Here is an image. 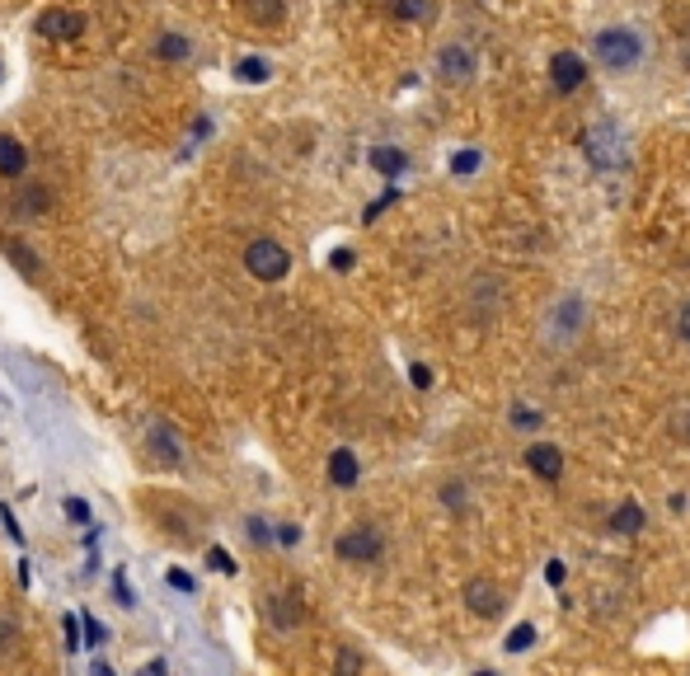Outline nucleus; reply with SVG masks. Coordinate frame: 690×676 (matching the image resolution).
Returning <instances> with one entry per match:
<instances>
[{
	"mask_svg": "<svg viewBox=\"0 0 690 676\" xmlns=\"http://www.w3.org/2000/svg\"><path fill=\"white\" fill-rule=\"evenodd\" d=\"M592 47H597V62L606 71H615V76H625V71H634V66L644 62V38H639V29H625V24L601 29Z\"/></svg>",
	"mask_w": 690,
	"mask_h": 676,
	"instance_id": "obj_1",
	"label": "nucleus"
},
{
	"mask_svg": "<svg viewBox=\"0 0 690 676\" xmlns=\"http://www.w3.org/2000/svg\"><path fill=\"white\" fill-rule=\"evenodd\" d=\"M583 146H587V160H592L597 169H615L620 160H625V132H620L615 118H601V123L587 127Z\"/></svg>",
	"mask_w": 690,
	"mask_h": 676,
	"instance_id": "obj_2",
	"label": "nucleus"
},
{
	"mask_svg": "<svg viewBox=\"0 0 690 676\" xmlns=\"http://www.w3.org/2000/svg\"><path fill=\"white\" fill-rule=\"evenodd\" d=\"M245 268L259 277V282H282V277L292 273V254L277 245V240H249Z\"/></svg>",
	"mask_w": 690,
	"mask_h": 676,
	"instance_id": "obj_3",
	"label": "nucleus"
},
{
	"mask_svg": "<svg viewBox=\"0 0 690 676\" xmlns=\"http://www.w3.org/2000/svg\"><path fill=\"white\" fill-rule=\"evenodd\" d=\"M385 550V540L376 526H353L348 536H338L334 540V554L343 559V564H376Z\"/></svg>",
	"mask_w": 690,
	"mask_h": 676,
	"instance_id": "obj_4",
	"label": "nucleus"
},
{
	"mask_svg": "<svg viewBox=\"0 0 690 676\" xmlns=\"http://www.w3.org/2000/svg\"><path fill=\"white\" fill-rule=\"evenodd\" d=\"M437 76L446 80V85H465V80H475V52L460 43H446L442 52H437Z\"/></svg>",
	"mask_w": 690,
	"mask_h": 676,
	"instance_id": "obj_5",
	"label": "nucleus"
},
{
	"mask_svg": "<svg viewBox=\"0 0 690 676\" xmlns=\"http://www.w3.org/2000/svg\"><path fill=\"white\" fill-rule=\"evenodd\" d=\"M38 33L52 38V43H76L80 33H85V15H76V10H43L38 15Z\"/></svg>",
	"mask_w": 690,
	"mask_h": 676,
	"instance_id": "obj_6",
	"label": "nucleus"
},
{
	"mask_svg": "<svg viewBox=\"0 0 690 676\" xmlns=\"http://www.w3.org/2000/svg\"><path fill=\"white\" fill-rule=\"evenodd\" d=\"M583 80H587V62L578 57V52H554V57H550V85H554V90L573 94Z\"/></svg>",
	"mask_w": 690,
	"mask_h": 676,
	"instance_id": "obj_7",
	"label": "nucleus"
},
{
	"mask_svg": "<svg viewBox=\"0 0 690 676\" xmlns=\"http://www.w3.org/2000/svg\"><path fill=\"white\" fill-rule=\"evenodd\" d=\"M526 465H531V475L545 479V484H559V479H564V451L554 442L526 446Z\"/></svg>",
	"mask_w": 690,
	"mask_h": 676,
	"instance_id": "obj_8",
	"label": "nucleus"
},
{
	"mask_svg": "<svg viewBox=\"0 0 690 676\" xmlns=\"http://www.w3.org/2000/svg\"><path fill=\"white\" fill-rule=\"evenodd\" d=\"M578 329H583V301H578V296H564L550 315V334L559 338V343H573Z\"/></svg>",
	"mask_w": 690,
	"mask_h": 676,
	"instance_id": "obj_9",
	"label": "nucleus"
},
{
	"mask_svg": "<svg viewBox=\"0 0 690 676\" xmlns=\"http://www.w3.org/2000/svg\"><path fill=\"white\" fill-rule=\"evenodd\" d=\"M465 606L475 615H498L503 611V592H498L489 578H475V583L465 587Z\"/></svg>",
	"mask_w": 690,
	"mask_h": 676,
	"instance_id": "obj_10",
	"label": "nucleus"
},
{
	"mask_svg": "<svg viewBox=\"0 0 690 676\" xmlns=\"http://www.w3.org/2000/svg\"><path fill=\"white\" fill-rule=\"evenodd\" d=\"M357 479H362V465H357V456L348 451V446H338L334 456H329V484H334V489H353Z\"/></svg>",
	"mask_w": 690,
	"mask_h": 676,
	"instance_id": "obj_11",
	"label": "nucleus"
},
{
	"mask_svg": "<svg viewBox=\"0 0 690 676\" xmlns=\"http://www.w3.org/2000/svg\"><path fill=\"white\" fill-rule=\"evenodd\" d=\"M151 446L160 451V461H165V465H179V461H184V442L174 437V428H169V423H155V428H151Z\"/></svg>",
	"mask_w": 690,
	"mask_h": 676,
	"instance_id": "obj_12",
	"label": "nucleus"
},
{
	"mask_svg": "<svg viewBox=\"0 0 690 676\" xmlns=\"http://www.w3.org/2000/svg\"><path fill=\"white\" fill-rule=\"evenodd\" d=\"M24 165H29V151H24L15 137H0V174H5V179H19Z\"/></svg>",
	"mask_w": 690,
	"mask_h": 676,
	"instance_id": "obj_13",
	"label": "nucleus"
},
{
	"mask_svg": "<svg viewBox=\"0 0 690 676\" xmlns=\"http://www.w3.org/2000/svg\"><path fill=\"white\" fill-rule=\"evenodd\" d=\"M639 526H644V507L639 503H620L611 512V531H620V536H634Z\"/></svg>",
	"mask_w": 690,
	"mask_h": 676,
	"instance_id": "obj_14",
	"label": "nucleus"
},
{
	"mask_svg": "<svg viewBox=\"0 0 690 676\" xmlns=\"http://www.w3.org/2000/svg\"><path fill=\"white\" fill-rule=\"evenodd\" d=\"M371 165L381 169V174H390V179H395V174H404V165H409V155L395 151V146H376V151H371Z\"/></svg>",
	"mask_w": 690,
	"mask_h": 676,
	"instance_id": "obj_15",
	"label": "nucleus"
},
{
	"mask_svg": "<svg viewBox=\"0 0 690 676\" xmlns=\"http://www.w3.org/2000/svg\"><path fill=\"white\" fill-rule=\"evenodd\" d=\"M47 212V188L43 184H24L19 188V216H38Z\"/></svg>",
	"mask_w": 690,
	"mask_h": 676,
	"instance_id": "obj_16",
	"label": "nucleus"
},
{
	"mask_svg": "<svg viewBox=\"0 0 690 676\" xmlns=\"http://www.w3.org/2000/svg\"><path fill=\"white\" fill-rule=\"evenodd\" d=\"M273 620L282 625V630L301 625V606H296V597H273Z\"/></svg>",
	"mask_w": 690,
	"mask_h": 676,
	"instance_id": "obj_17",
	"label": "nucleus"
},
{
	"mask_svg": "<svg viewBox=\"0 0 690 676\" xmlns=\"http://www.w3.org/2000/svg\"><path fill=\"white\" fill-rule=\"evenodd\" d=\"M479 165H484V155H479L475 146H465V151L451 155V174H460V179H465V174H475Z\"/></svg>",
	"mask_w": 690,
	"mask_h": 676,
	"instance_id": "obj_18",
	"label": "nucleus"
},
{
	"mask_svg": "<svg viewBox=\"0 0 690 676\" xmlns=\"http://www.w3.org/2000/svg\"><path fill=\"white\" fill-rule=\"evenodd\" d=\"M0 245H5V254H15L19 259V273H38V254H33L29 245H19V240H0Z\"/></svg>",
	"mask_w": 690,
	"mask_h": 676,
	"instance_id": "obj_19",
	"label": "nucleus"
},
{
	"mask_svg": "<svg viewBox=\"0 0 690 676\" xmlns=\"http://www.w3.org/2000/svg\"><path fill=\"white\" fill-rule=\"evenodd\" d=\"M531 644H536V625H517V630H512V634L503 639L507 653H526Z\"/></svg>",
	"mask_w": 690,
	"mask_h": 676,
	"instance_id": "obj_20",
	"label": "nucleus"
},
{
	"mask_svg": "<svg viewBox=\"0 0 690 676\" xmlns=\"http://www.w3.org/2000/svg\"><path fill=\"white\" fill-rule=\"evenodd\" d=\"M390 15L409 19V24H414V19H428V0H395V5H390Z\"/></svg>",
	"mask_w": 690,
	"mask_h": 676,
	"instance_id": "obj_21",
	"label": "nucleus"
},
{
	"mask_svg": "<svg viewBox=\"0 0 690 676\" xmlns=\"http://www.w3.org/2000/svg\"><path fill=\"white\" fill-rule=\"evenodd\" d=\"M254 19L259 24H277L282 19V0H254Z\"/></svg>",
	"mask_w": 690,
	"mask_h": 676,
	"instance_id": "obj_22",
	"label": "nucleus"
},
{
	"mask_svg": "<svg viewBox=\"0 0 690 676\" xmlns=\"http://www.w3.org/2000/svg\"><path fill=\"white\" fill-rule=\"evenodd\" d=\"M160 57H169V62H179V57H188V43L179 38V33H165V43H160Z\"/></svg>",
	"mask_w": 690,
	"mask_h": 676,
	"instance_id": "obj_23",
	"label": "nucleus"
},
{
	"mask_svg": "<svg viewBox=\"0 0 690 676\" xmlns=\"http://www.w3.org/2000/svg\"><path fill=\"white\" fill-rule=\"evenodd\" d=\"M240 80H249V85H259V80H268V62H259V57H249V62H240Z\"/></svg>",
	"mask_w": 690,
	"mask_h": 676,
	"instance_id": "obj_24",
	"label": "nucleus"
},
{
	"mask_svg": "<svg viewBox=\"0 0 690 676\" xmlns=\"http://www.w3.org/2000/svg\"><path fill=\"white\" fill-rule=\"evenodd\" d=\"M80 620H85V634H90V639H85V644H94V648H99V644H108V630H104V625H99V620H94L90 611L80 615Z\"/></svg>",
	"mask_w": 690,
	"mask_h": 676,
	"instance_id": "obj_25",
	"label": "nucleus"
},
{
	"mask_svg": "<svg viewBox=\"0 0 690 676\" xmlns=\"http://www.w3.org/2000/svg\"><path fill=\"white\" fill-rule=\"evenodd\" d=\"M207 564H212L216 573H235V559H230L221 545H212V550H207Z\"/></svg>",
	"mask_w": 690,
	"mask_h": 676,
	"instance_id": "obj_26",
	"label": "nucleus"
},
{
	"mask_svg": "<svg viewBox=\"0 0 690 676\" xmlns=\"http://www.w3.org/2000/svg\"><path fill=\"white\" fill-rule=\"evenodd\" d=\"M66 517H71V522H90V503H85V498H66Z\"/></svg>",
	"mask_w": 690,
	"mask_h": 676,
	"instance_id": "obj_27",
	"label": "nucleus"
},
{
	"mask_svg": "<svg viewBox=\"0 0 690 676\" xmlns=\"http://www.w3.org/2000/svg\"><path fill=\"white\" fill-rule=\"evenodd\" d=\"M512 423H517V428H536L540 414L531 409V404H517V409H512Z\"/></svg>",
	"mask_w": 690,
	"mask_h": 676,
	"instance_id": "obj_28",
	"label": "nucleus"
},
{
	"mask_svg": "<svg viewBox=\"0 0 690 676\" xmlns=\"http://www.w3.org/2000/svg\"><path fill=\"white\" fill-rule=\"evenodd\" d=\"M357 667H362V658H357L353 648H348V653H338V676H357Z\"/></svg>",
	"mask_w": 690,
	"mask_h": 676,
	"instance_id": "obj_29",
	"label": "nucleus"
},
{
	"mask_svg": "<svg viewBox=\"0 0 690 676\" xmlns=\"http://www.w3.org/2000/svg\"><path fill=\"white\" fill-rule=\"evenodd\" d=\"M169 587H174V592H198V583H193V578H188L184 569H174V573H169Z\"/></svg>",
	"mask_w": 690,
	"mask_h": 676,
	"instance_id": "obj_30",
	"label": "nucleus"
},
{
	"mask_svg": "<svg viewBox=\"0 0 690 676\" xmlns=\"http://www.w3.org/2000/svg\"><path fill=\"white\" fill-rule=\"evenodd\" d=\"M672 432L681 437V442H690V409H681V414L672 418Z\"/></svg>",
	"mask_w": 690,
	"mask_h": 676,
	"instance_id": "obj_31",
	"label": "nucleus"
},
{
	"mask_svg": "<svg viewBox=\"0 0 690 676\" xmlns=\"http://www.w3.org/2000/svg\"><path fill=\"white\" fill-rule=\"evenodd\" d=\"M15 625H10V620H0V653H10V648H15Z\"/></svg>",
	"mask_w": 690,
	"mask_h": 676,
	"instance_id": "obj_32",
	"label": "nucleus"
},
{
	"mask_svg": "<svg viewBox=\"0 0 690 676\" xmlns=\"http://www.w3.org/2000/svg\"><path fill=\"white\" fill-rule=\"evenodd\" d=\"M62 634H66V644H71V648H80V625H76V615H66V620H62Z\"/></svg>",
	"mask_w": 690,
	"mask_h": 676,
	"instance_id": "obj_33",
	"label": "nucleus"
},
{
	"mask_svg": "<svg viewBox=\"0 0 690 676\" xmlns=\"http://www.w3.org/2000/svg\"><path fill=\"white\" fill-rule=\"evenodd\" d=\"M113 592H118V601H123V606H137V597H132V587L123 583V573L113 578Z\"/></svg>",
	"mask_w": 690,
	"mask_h": 676,
	"instance_id": "obj_34",
	"label": "nucleus"
},
{
	"mask_svg": "<svg viewBox=\"0 0 690 676\" xmlns=\"http://www.w3.org/2000/svg\"><path fill=\"white\" fill-rule=\"evenodd\" d=\"M338 268V273H348V268H353V249H334V259H329Z\"/></svg>",
	"mask_w": 690,
	"mask_h": 676,
	"instance_id": "obj_35",
	"label": "nucleus"
},
{
	"mask_svg": "<svg viewBox=\"0 0 690 676\" xmlns=\"http://www.w3.org/2000/svg\"><path fill=\"white\" fill-rule=\"evenodd\" d=\"M545 583H550V587L564 583V564H559V559H554V564H545Z\"/></svg>",
	"mask_w": 690,
	"mask_h": 676,
	"instance_id": "obj_36",
	"label": "nucleus"
},
{
	"mask_svg": "<svg viewBox=\"0 0 690 676\" xmlns=\"http://www.w3.org/2000/svg\"><path fill=\"white\" fill-rule=\"evenodd\" d=\"M409 376H414V385H418V390H428V385H432V371H428V367H414V371H409Z\"/></svg>",
	"mask_w": 690,
	"mask_h": 676,
	"instance_id": "obj_37",
	"label": "nucleus"
},
{
	"mask_svg": "<svg viewBox=\"0 0 690 676\" xmlns=\"http://www.w3.org/2000/svg\"><path fill=\"white\" fill-rule=\"evenodd\" d=\"M676 329H681V338H686V343H690V301H686V306H681V320H676Z\"/></svg>",
	"mask_w": 690,
	"mask_h": 676,
	"instance_id": "obj_38",
	"label": "nucleus"
},
{
	"mask_svg": "<svg viewBox=\"0 0 690 676\" xmlns=\"http://www.w3.org/2000/svg\"><path fill=\"white\" fill-rule=\"evenodd\" d=\"M277 540H282V545H296V540H301V531H296V526H282V531H277Z\"/></svg>",
	"mask_w": 690,
	"mask_h": 676,
	"instance_id": "obj_39",
	"label": "nucleus"
},
{
	"mask_svg": "<svg viewBox=\"0 0 690 676\" xmlns=\"http://www.w3.org/2000/svg\"><path fill=\"white\" fill-rule=\"evenodd\" d=\"M141 676H165V662H146V672Z\"/></svg>",
	"mask_w": 690,
	"mask_h": 676,
	"instance_id": "obj_40",
	"label": "nucleus"
},
{
	"mask_svg": "<svg viewBox=\"0 0 690 676\" xmlns=\"http://www.w3.org/2000/svg\"><path fill=\"white\" fill-rule=\"evenodd\" d=\"M94 676H118V672H113L108 662H94Z\"/></svg>",
	"mask_w": 690,
	"mask_h": 676,
	"instance_id": "obj_41",
	"label": "nucleus"
},
{
	"mask_svg": "<svg viewBox=\"0 0 690 676\" xmlns=\"http://www.w3.org/2000/svg\"><path fill=\"white\" fill-rule=\"evenodd\" d=\"M475 676H498V672H475Z\"/></svg>",
	"mask_w": 690,
	"mask_h": 676,
	"instance_id": "obj_42",
	"label": "nucleus"
}]
</instances>
